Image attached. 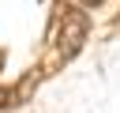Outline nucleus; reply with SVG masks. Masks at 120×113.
<instances>
[{
	"label": "nucleus",
	"mask_w": 120,
	"mask_h": 113,
	"mask_svg": "<svg viewBox=\"0 0 120 113\" xmlns=\"http://www.w3.org/2000/svg\"><path fill=\"white\" fill-rule=\"evenodd\" d=\"M86 34H90V19H86V11H79V8H64L60 19H56V34H52L56 60H71V56L82 49Z\"/></svg>",
	"instance_id": "nucleus-1"
},
{
	"label": "nucleus",
	"mask_w": 120,
	"mask_h": 113,
	"mask_svg": "<svg viewBox=\"0 0 120 113\" xmlns=\"http://www.w3.org/2000/svg\"><path fill=\"white\" fill-rule=\"evenodd\" d=\"M11 102H15V90H4V87H0V109L11 105Z\"/></svg>",
	"instance_id": "nucleus-2"
},
{
	"label": "nucleus",
	"mask_w": 120,
	"mask_h": 113,
	"mask_svg": "<svg viewBox=\"0 0 120 113\" xmlns=\"http://www.w3.org/2000/svg\"><path fill=\"white\" fill-rule=\"evenodd\" d=\"M82 8H98V4H105V0H79Z\"/></svg>",
	"instance_id": "nucleus-3"
},
{
	"label": "nucleus",
	"mask_w": 120,
	"mask_h": 113,
	"mask_svg": "<svg viewBox=\"0 0 120 113\" xmlns=\"http://www.w3.org/2000/svg\"><path fill=\"white\" fill-rule=\"evenodd\" d=\"M0 60H4V53H0Z\"/></svg>",
	"instance_id": "nucleus-4"
}]
</instances>
